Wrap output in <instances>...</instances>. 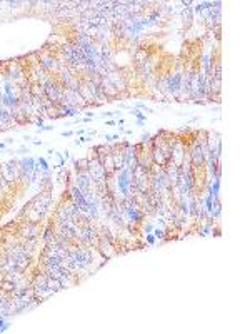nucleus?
Instances as JSON below:
<instances>
[{
	"instance_id": "1",
	"label": "nucleus",
	"mask_w": 250,
	"mask_h": 334,
	"mask_svg": "<svg viewBox=\"0 0 250 334\" xmlns=\"http://www.w3.org/2000/svg\"><path fill=\"white\" fill-rule=\"evenodd\" d=\"M40 67L45 72H57L60 69V62L53 55H42L40 57Z\"/></svg>"
},
{
	"instance_id": "2",
	"label": "nucleus",
	"mask_w": 250,
	"mask_h": 334,
	"mask_svg": "<svg viewBox=\"0 0 250 334\" xmlns=\"http://www.w3.org/2000/svg\"><path fill=\"white\" fill-rule=\"evenodd\" d=\"M167 87H169V90L172 94H177V92H180L182 90V74H174V77H170L169 79V84H167Z\"/></svg>"
},
{
	"instance_id": "3",
	"label": "nucleus",
	"mask_w": 250,
	"mask_h": 334,
	"mask_svg": "<svg viewBox=\"0 0 250 334\" xmlns=\"http://www.w3.org/2000/svg\"><path fill=\"white\" fill-rule=\"evenodd\" d=\"M88 164H90V160H88L87 157H83V159H80V160H73V165H75V170H77V172L88 170Z\"/></svg>"
},
{
	"instance_id": "4",
	"label": "nucleus",
	"mask_w": 250,
	"mask_h": 334,
	"mask_svg": "<svg viewBox=\"0 0 250 334\" xmlns=\"http://www.w3.org/2000/svg\"><path fill=\"white\" fill-rule=\"evenodd\" d=\"M219 189H220V180H219V179H215L214 185H212V189H210V195L217 197V195H219Z\"/></svg>"
},
{
	"instance_id": "5",
	"label": "nucleus",
	"mask_w": 250,
	"mask_h": 334,
	"mask_svg": "<svg viewBox=\"0 0 250 334\" xmlns=\"http://www.w3.org/2000/svg\"><path fill=\"white\" fill-rule=\"evenodd\" d=\"M9 328H10V323H9V321H7L5 318H2V316H0V333L7 331Z\"/></svg>"
},
{
	"instance_id": "6",
	"label": "nucleus",
	"mask_w": 250,
	"mask_h": 334,
	"mask_svg": "<svg viewBox=\"0 0 250 334\" xmlns=\"http://www.w3.org/2000/svg\"><path fill=\"white\" fill-rule=\"evenodd\" d=\"M153 237L163 239V237H165V229H153Z\"/></svg>"
},
{
	"instance_id": "7",
	"label": "nucleus",
	"mask_w": 250,
	"mask_h": 334,
	"mask_svg": "<svg viewBox=\"0 0 250 334\" xmlns=\"http://www.w3.org/2000/svg\"><path fill=\"white\" fill-rule=\"evenodd\" d=\"M132 114H133V115H135V117L138 119V120H145V119H147V115H145V114H142L140 110H138V109H133V110H132Z\"/></svg>"
},
{
	"instance_id": "8",
	"label": "nucleus",
	"mask_w": 250,
	"mask_h": 334,
	"mask_svg": "<svg viewBox=\"0 0 250 334\" xmlns=\"http://www.w3.org/2000/svg\"><path fill=\"white\" fill-rule=\"evenodd\" d=\"M153 231V226H152V224H150V222H148V224H145V226H143V232H145V234H150V232H152Z\"/></svg>"
},
{
	"instance_id": "9",
	"label": "nucleus",
	"mask_w": 250,
	"mask_h": 334,
	"mask_svg": "<svg viewBox=\"0 0 250 334\" xmlns=\"http://www.w3.org/2000/svg\"><path fill=\"white\" fill-rule=\"evenodd\" d=\"M145 239H147V242L150 244V246H152V244H155V237H153L152 234H147V236H145Z\"/></svg>"
},
{
	"instance_id": "10",
	"label": "nucleus",
	"mask_w": 250,
	"mask_h": 334,
	"mask_svg": "<svg viewBox=\"0 0 250 334\" xmlns=\"http://www.w3.org/2000/svg\"><path fill=\"white\" fill-rule=\"evenodd\" d=\"M40 132H47V130H53V125H42L40 129H38Z\"/></svg>"
},
{
	"instance_id": "11",
	"label": "nucleus",
	"mask_w": 250,
	"mask_h": 334,
	"mask_svg": "<svg viewBox=\"0 0 250 334\" xmlns=\"http://www.w3.org/2000/svg\"><path fill=\"white\" fill-rule=\"evenodd\" d=\"M115 139H118V135H117V134H113V135L107 134V135H105V140H115Z\"/></svg>"
},
{
	"instance_id": "12",
	"label": "nucleus",
	"mask_w": 250,
	"mask_h": 334,
	"mask_svg": "<svg viewBox=\"0 0 250 334\" xmlns=\"http://www.w3.org/2000/svg\"><path fill=\"white\" fill-rule=\"evenodd\" d=\"M73 130H65V132H62V137H70V135H73Z\"/></svg>"
},
{
	"instance_id": "13",
	"label": "nucleus",
	"mask_w": 250,
	"mask_h": 334,
	"mask_svg": "<svg viewBox=\"0 0 250 334\" xmlns=\"http://www.w3.org/2000/svg\"><path fill=\"white\" fill-rule=\"evenodd\" d=\"M150 140V135L148 134H142V142H148Z\"/></svg>"
},
{
	"instance_id": "14",
	"label": "nucleus",
	"mask_w": 250,
	"mask_h": 334,
	"mask_svg": "<svg viewBox=\"0 0 250 334\" xmlns=\"http://www.w3.org/2000/svg\"><path fill=\"white\" fill-rule=\"evenodd\" d=\"M85 140H87V139H85V137H82V135H80V137H78V140H75V145H80L82 142H85Z\"/></svg>"
},
{
	"instance_id": "15",
	"label": "nucleus",
	"mask_w": 250,
	"mask_h": 334,
	"mask_svg": "<svg viewBox=\"0 0 250 334\" xmlns=\"http://www.w3.org/2000/svg\"><path fill=\"white\" fill-rule=\"evenodd\" d=\"M2 149H5V144H0V150Z\"/></svg>"
}]
</instances>
